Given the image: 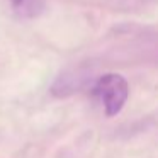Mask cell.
<instances>
[{"label": "cell", "instance_id": "cell-2", "mask_svg": "<svg viewBox=\"0 0 158 158\" xmlns=\"http://www.w3.org/2000/svg\"><path fill=\"white\" fill-rule=\"evenodd\" d=\"M22 17H36L43 10V0H9Z\"/></svg>", "mask_w": 158, "mask_h": 158}, {"label": "cell", "instance_id": "cell-1", "mask_svg": "<svg viewBox=\"0 0 158 158\" xmlns=\"http://www.w3.org/2000/svg\"><path fill=\"white\" fill-rule=\"evenodd\" d=\"M92 92L104 106L106 116L112 117L119 114L126 104L127 95H129V85L123 75L106 73L95 82Z\"/></svg>", "mask_w": 158, "mask_h": 158}]
</instances>
